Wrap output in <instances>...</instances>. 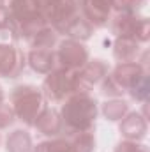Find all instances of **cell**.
I'll use <instances>...</instances> for the list:
<instances>
[{"label":"cell","mask_w":150,"mask_h":152,"mask_svg":"<svg viewBox=\"0 0 150 152\" xmlns=\"http://www.w3.org/2000/svg\"><path fill=\"white\" fill-rule=\"evenodd\" d=\"M95 115H97L95 101L88 97L87 94H78L66 103L62 110V117H64L62 120L69 131L85 133L92 129Z\"/></svg>","instance_id":"6da1fadb"},{"label":"cell","mask_w":150,"mask_h":152,"mask_svg":"<svg viewBox=\"0 0 150 152\" xmlns=\"http://www.w3.org/2000/svg\"><path fill=\"white\" fill-rule=\"evenodd\" d=\"M12 103H14L16 115L28 126L36 124L37 117L44 112L41 92L36 87H30V85L16 87L12 92Z\"/></svg>","instance_id":"7a4b0ae2"},{"label":"cell","mask_w":150,"mask_h":152,"mask_svg":"<svg viewBox=\"0 0 150 152\" xmlns=\"http://www.w3.org/2000/svg\"><path fill=\"white\" fill-rule=\"evenodd\" d=\"M76 85V73L71 69H58L46 78L42 88L48 99L51 101H60L64 99L69 92H74Z\"/></svg>","instance_id":"3957f363"},{"label":"cell","mask_w":150,"mask_h":152,"mask_svg":"<svg viewBox=\"0 0 150 152\" xmlns=\"http://www.w3.org/2000/svg\"><path fill=\"white\" fill-rule=\"evenodd\" d=\"M88 58V51L85 50L83 44L78 41H64L58 50V60L62 62V69H71L74 71L78 67H83Z\"/></svg>","instance_id":"277c9868"},{"label":"cell","mask_w":150,"mask_h":152,"mask_svg":"<svg viewBox=\"0 0 150 152\" xmlns=\"http://www.w3.org/2000/svg\"><path fill=\"white\" fill-rule=\"evenodd\" d=\"M23 67V57L12 46L0 44V76L14 78Z\"/></svg>","instance_id":"5b68a950"},{"label":"cell","mask_w":150,"mask_h":152,"mask_svg":"<svg viewBox=\"0 0 150 152\" xmlns=\"http://www.w3.org/2000/svg\"><path fill=\"white\" fill-rule=\"evenodd\" d=\"M83 12L88 23H94L95 27H103L108 21L110 14V0H83Z\"/></svg>","instance_id":"8992f818"},{"label":"cell","mask_w":150,"mask_h":152,"mask_svg":"<svg viewBox=\"0 0 150 152\" xmlns=\"http://www.w3.org/2000/svg\"><path fill=\"white\" fill-rule=\"evenodd\" d=\"M36 127H37L41 133H44V134L55 136V134H58L60 129H62V120H60V117H58L57 112H53V110H44V112L37 117V120H36Z\"/></svg>","instance_id":"52a82bcc"},{"label":"cell","mask_w":150,"mask_h":152,"mask_svg":"<svg viewBox=\"0 0 150 152\" xmlns=\"http://www.w3.org/2000/svg\"><path fill=\"white\" fill-rule=\"evenodd\" d=\"M120 131L127 136V138H143L145 131H147V124L145 120L136 113H131L120 126Z\"/></svg>","instance_id":"ba28073f"},{"label":"cell","mask_w":150,"mask_h":152,"mask_svg":"<svg viewBox=\"0 0 150 152\" xmlns=\"http://www.w3.org/2000/svg\"><path fill=\"white\" fill-rule=\"evenodd\" d=\"M32 151V138L27 131H14L7 138V152H30Z\"/></svg>","instance_id":"9c48e42d"},{"label":"cell","mask_w":150,"mask_h":152,"mask_svg":"<svg viewBox=\"0 0 150 152\" xmlns=\"http://www.w3.org/2000/svg\"><path fill=\"white\" fill-rule=\"evenodd\" d=\"M28 60H30V66L39 73L51 71V67L55 64L53 62V53L48 51V50H34V51H30Z\"/></svg>","instance_id":"30bf717a"},{"label":"cell","mask_w":150,"mask_h":152,"mask_svg":"<svg viewBox=\"0 0 150 152\" xmlns=\"http://www.w3.org/2000/svg\"><path fill=\"white\" fill-rule=\"evenodd\" d=\"M136 42L133 39H127V37H122L118 42H117V50H115V57L118 60H129L134 57L136 53Z\"/></svg>","instance_id":"8fae6325"},{"label":"cell","mask_w":150,"mask_h":152,"mask_svg":"<svg viewBox=\"0 0 150 152\" xmlns=\"http://www.w3.org/2000/svg\"><path fill=\"white\" fill-rule=\"evenodd\" d=\"M36 152H76L73 145H69L64 140H55V142H44L37 145Z\"/></svg>","instance_id":"7c38bea8"},{"label":"cell","mask_w":150,"mask_h":152,"mask_svg":"<svg viewBox=\"0 0 150 152\" xmlns=\"http://www.w3.org/2000/svg\"><path fill=\"white\" fill-rule=\"evenodd\" d=\"M73 147H74L76 152H92L94 151V138H92L90 131L78 133V136L73 142Z\"/></svg>","instance_id":"4fadbf2b"},{"label":"cell","mask_w":150,"mask_h":152,"mask_svg":"<svg viewBox=\"0 0 150 152\" xmlns=\"http://www.w3.org/2000/svg\"><path fill=\"white\" fill-rule=\"evenodd\" d=\"M127 112V104L124 101H111V103H106L104 104V115L110 118V120H118L122 118Z\"/></svg>","instance_id":"5bb4252c"},{"label":"cell","mask_w":150,"mask_h":152,"mask_svg":"<svg viewBox=\"0 0 150 152\" xmlns=\"http://www.w3.org/2000/svg\"><path fill=\"white\" fill-rule=\"evenodd\" d=\"M14 122V112L7 104H0V129L11 126Z\"/></svg>","instance_id":"9a60e30c"},{"label":"cell","mask_w":150,"mask_h":152,"mask_svg":"<svg viewBox=\"0 0 150 152\" xmlns=\"http://www.w3.org/2000/svg\"><path fill=\"white\" fill-rule=\"evenodd\" d=\"M115 152H138V145H134L131 142H125V143H120Z\"/></svg>","instance_id":"2e32d148"},{"label":"cell","mask_w":150,"mask_h":152,"mask_svg":"<svg viewBox=\"0 0 150 152\" xmlns=\"http://www.w3.org/2000/svg\"><path fill=\"white\" fill-rule=\"evenodd\" d=\"M2 99H4V92H2V88H0V104H2Z\"/></svg>","instance_id":"e0dca14e"},{"label":"cell","mask_w":150,"mask_h":152,"mask_svg":"<svg viewBox=\"0 0 150 152\" xmlns=\"http://www.w3.org/2000/svg\"><path fill=\"white\" fill-rule=\"evenodd\" d=\"M0 2H2V0H0Z\"/></svg>","instance_id":"ac0fdd59"}]
</instances>
